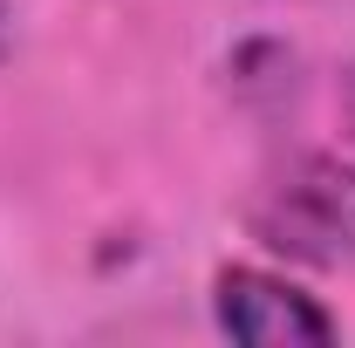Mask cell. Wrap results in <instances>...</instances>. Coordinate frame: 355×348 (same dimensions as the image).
I'll list each match as a JSON object with an SVG mask.
<instances>
[{"label":"cell","instance_id":"cell-1","mask_svg":"<svg viewBox=\"0 0 355 348\" xmlns=\"http://www.w3.org/2000/svg\"><path fill=\"white\" fill-rule=\"evenodd\" d=\"M253 232L273 253L308 266L355 260V171L342 157H301L273 177L253 205Z\"/></svg>","mask_w":355,"mask_h":348},{"label":"cell","instance_id":"cell-2","mask_svg":"<svg viewBox=\"0 0 355 348\" xmlns=\"http://www.w3.org/2000/svg\"><path fill=\"white\" fill-rule=\"evenodd\" d=\"M219 328L232 342H253V348H294V342H335V314L301 294V287H287V280H273L260 266H232L219 273Z\"/></svg>","mask_w":355,"mask_h":348},{"label":"cell","instance_id":"cell-3","mask_svg":"<svg viewBox=\"0 0 355 348\" xmlns=\"http://www.w3.org/2000/svg\"><path fill=\"white\" fill-rule=\"evenodd\" d=\"M0 48H7V21H0Z\"/></svg>","mask_w":355,"mask_h":348}]
</instances>
